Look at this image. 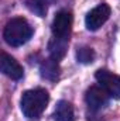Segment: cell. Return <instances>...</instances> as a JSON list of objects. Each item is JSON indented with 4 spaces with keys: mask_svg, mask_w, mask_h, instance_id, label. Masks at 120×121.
Listing matches in <instances>:
<instances>
[{
    "mask_svg": "<svg viewBox=\"0 0 120 121\" xmlns=\"http://www.w3.org/2000/svg\"><path fill=\"white\" fill-rule=\"evenodd\" d=\"M50 3H51V0H28L27 1V7L32 13H35L37 16L44 17L47 10H48Z\"/></svg>",
    "mask_w": 120,
    "mask_h": 121,
    "instance_id": "8fae6325",
    "label": "cell"
},
{
    "mask_svg": "<svg viewBox=\"0 0 120 121\" xmlns=\"http://www.w3.org/2000/svg\"><path fill=\"white\" fill-rule=\"evenodd\" d=\"M72 14L68 10H61L55 14L54 21H52V34L57 38L62 39H69V34L72 30Z\"/></svg>",
    "mask_w": 120,
    "mask_h": 121,
    "instance_id": "5b68a950",
    "label": "cell"
},
{
    "mask_svg": "<svg viewBox=\"0 0 120 121\" xmlns=\"http://www.w3.org/2000/svg\"><path fill=\"white\" fill-rule=\"evenodd\" d=\"M76 59L81 63H92L95 59V51L90 47H81L76 51Z\"/></svg>",
    "mask_w": 120,
    "mask_h": 121,
    "instance_id": "7c38bea8",
    "label": "cell"
},
{
    "mask_svg": "<svg viewBox=\"0 0 120 121\" xmlns=\"http://www.w3.org/2000/svg\"><path fill=\"white\" fill-rule=\"evenodd\" d=\"M54 120L55 121H75V113L74 107L69 101L60 100L55 106L54 111Z\"/></svg>",
    "mask_w": 120,
    "mask_h": 121,
    "instance_id": "ba28073f",
    "label": "cell"
},
{
    "mask_svg": "<svg viewBox=\"0 0 120 121\" xmlns=\"http://www.w3.org/2000/svg\"><path fill=\"white\" fill-rule=\"evenodd\" d=\"M66 47H68V39H62V38L54 37L48 44V51H50L51 58L55 60L62 59L65 52H66Z\"/></svg>",
    "mask_w": 120,
    "mask_h": 121,
    "instance_id": "30bf717a",
    "label": "cell"
},
{
    "mask_svg": "<svg viewBox=\"0 0 120 121\" xmlns=\"http://www.w3.org/2000/svg\"><path fill=\"white\" fill-rule=\"evenodd\" d=\"M40 72H41V76L44 79H48V80H57L58 76H60V66H58V60L52 59H45L41 63V68H40Z\"/></svg>",
    "mask_w": 120,
    "mask_h": 121,
    "instance_id": "9c48e42d",
    "label": "cell"
},
{
    "mask_svg": "<svg viewBox=\"0 0 120 121\" xmlns=\"http://www.w3.org/2000/svg\"><path fill=\"white\" fill-rule=\"evenodd\" d=\"M0 69L3 72V75H6L11 80H20L23 78V75H24V69L18 63V60H16L11 55H9L6 52H1Z\"/></svg>",
    "mask_w": 120,
    "mask_h": 121,
    "instance_id": "52a82bcc",
    "label": "cell"
},
{
    "mask_svg": "<svg viewBox=\"0 0 120 121\" xmlns=\"http://www.w3.org/2000/svg\"><path fill=\"white\" fill-rule=\"evenodd\" d=\"M48 101H50L48 91L45 89L37 87L23 93L20 100V107L27 118H37L44 113V110L48 106Z\"/></svg>",
    "mask_w": 120,
    "mask_h": 121,
    "instance_id": "6da1fadb",
    "label": "cell"
},
{
    "mask_svg": "<svg viewBox=\"0 0 120 121\" xmlns=\"http://www.w3.org/2000/svg\"><path fill=\"white\" fill-rule=\"evenodd\" d=\"M109 97L110 96L105 91V89L99 86H90L85 93V101L88 107L93 111H97L106 107L109 103Z\"/></svg>",
    "mask_w": 120,
    "mask_h": 121,
    "instance_id": "8992f818",
    "label": "cell"
},
{
    "mask_svg": "<svg viewBox=\"0 0 120 121\" xmlns=\"http://www.w3.org/2000/svg\"><path fill=\"white\" fill-rule=\"evenodd\" d=\"M32 35V27L24 17H14L7 21L3 30V38L10 47L24 45Z\"/></svg>",
    "mask_w": 120,
    "mask_h": 121,
    "instance_id": "7a4b0ae2",
    "label": "cell"
},
{
    "mask_svg": "<svg viewBox=\"0 0 120 121\" xmlns=\"http://www.w3.org/2000/svg\"><path fill=\"white\" fill-rule=\"evenodd\" d=\"M96 80L99 82L100 87H103L105 91L113 97V99H120V76L116 73H112L106 69H99L95 73Z\"/></svg>",
    "mask_w": 120,
    "mask_h": 121,
    "instance_id": "3957f363",
    "label": "cell"
},
{
    "mask_svg": "<svg viewBox=\"0 0 120 121\" xmlns=\"http://www.w3.org/2000/svg\"><path fill=\"white\" fill-rule=\"evenodd\" d=\"M110 6L106 3H102L99 6H96L95 9H92L85 17V26L89 31H96L99 30L110 17Z\"/></svg>",
    "mask_w": 120,
    "mask_h": 121,
    "instance_id": "277c9868",
    "label": "cell"
}]
</instances>
